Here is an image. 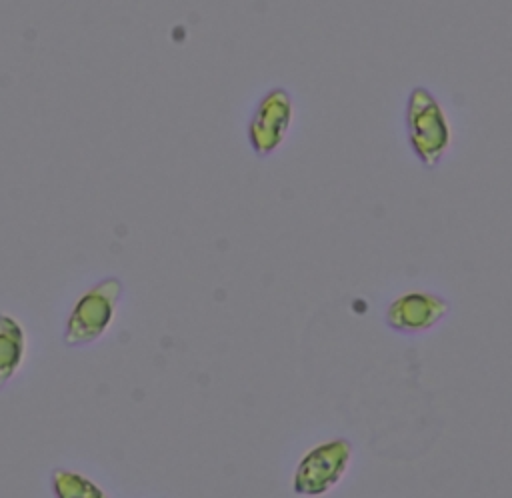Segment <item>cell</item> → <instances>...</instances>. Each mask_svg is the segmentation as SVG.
Instances as JSON below:
<instances>
[{"instance_id":"obj_1","label":"cell","mask_w":512,"mask_h":498,"mask_svg":"<svg viewBox=\"0 0 512 498\" xmlns=\"http://www.w3.org/2000/svg\"><path fill=\"white\" fill-rule=\"evenodd\" d=\"M406 138L424 168H436L452 144L450 120L440 100L424 86L410 90L404 108Z\"/></svg>"},{"instance_id":"obj_2","label":"cell","mask_w":512,"mask_h":498,"mask_svg":"<svg viewBox=\"0 0 512 498\" xmlns=\"http://www.w3.org/2000/svg\"><path fill=\"white\" fill-rule=\"evenodd\" d=\"M122 294L124 284L116 276L102 278L82 292L66 318L64 344L76 348L102 338L114 322Z\"/></svg>"},{"instance_id":"obj_3","label":"cell","mask_w":512,"mask_h":498,"mask_svg":"<svg viewBox=\"0 0 512 498\" xmlns=\"http://www.w3.org/2000/svg\"><path fill=\"white\" fill-rule=\"evenodd\" d=\"M352 454V442L346 438H332L312 446L308 452L302 454L294 468V494L318 498L334 490L342 482L352 462Z\"/></svg>"},{"instance_id":"obj_4","label":"cell","mask_w":512,"mask_h":498,"mask_svg":"<svg viewBox=\"0 0 512 498\" xmlns=\"http://www.w3.org/2000/svg\"><path fill=\"white\" fill-rule=\"evenodd\" d=\"M292 122L294 100L286 88L276 86L262 94L246 126V136L254 154L270 156L276 152L284 144Z\"/></svg>"},{"instance_id":"obj_5","label":"cell","mask_w":512,"mask_h":498,"mask_svg":"<svg viewBox=\"0 0 512 498\" xmlns=\"http://www.w3.org/2000/svg\"><path fill=\"white\" fill-rule=\"evenodd\" d=\"M450 312V302L426 290H408L396 296L384 312L388 328L402 334H422L440 324Z\"/></svg>"},{"instance_id":"obj_6","label":"cell","mask_w":512,"mask_h":498,"mask_svg":"<svg viewBox=\"0 0 512 498\" xmlns=\"http://www.w3.org/2000/svg\"><path fill=\"white\" fill-rule=\"evenodd\" d=\"M26 352V334L18 320L0 312V390L18 372Z\"/></svg>"},{"instance_id":"obj_7","label":"cell","mask_w":512,"mask_h":498,"mask_svg":"<svg viewBox=\"0 0 512 498\" xmlns=\"http://www.w3.org/2000/svg\"><path fill=\"white\" fill-rule=\"evenodd\" d=\"M50 486L54 496L58 498H104L106 496V492L88 476L76 470H66V468L52 470Z\"/></svg>"}]
</instances>
